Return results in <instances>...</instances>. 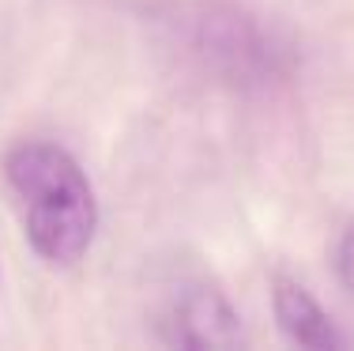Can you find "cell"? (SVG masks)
<instances>
[{"label":"cell","mask_w":354,"mask_h":351,"mask_svg":"<svg viewBox=\"0 0 354 351\" xmlns=\"http://www.w3.org/2000/svg\"><path fill=\"white\" fill-rule=\"evenodd\" d=\"M158 23L192 69L234 95H272L298 72V46L234 0H174Z\"/></svg>","instance_id":"cell-1"},{"label":"cell","mask_w":354,"mask_h":351,"mask_svg":"<svg viewBox=\"0 0 354 351\" xmlns=\"http://www.w3.org/2000/svg\"><path fill=\"white\" fill-rule=\"evenodd\" d=\"M272 314L275 325L294 348L309 351H339L347 348V336L335 329L328 310L290 276H275L272 280Z\"/></svg>","instance_id":"cell-4"},{"label":"cell","mask_w":354,"mask_h":351,"mask_svg":"<svg viewBox=\"0 0 354 351\" xmlns=\"http://www.w3.org/2000/svg\"><path fill=\"white\" fill-rule=\"evenodd\" d=\"M158 340L170 348H238L245 344L241 336V317L230 306V298L218 287L204 280H185L166 295L158 310Z\"/></svg>","instance_id":"cell-3"},{"label":"cell","mask_w":354,"mask_h":351,"mask_svg":"<svg viewBox=\"0 0 354 351\" xmlns=\"http://www.w3.org/2000/svg\"><path fill=\"white\" fill-rule=\"evenodd\" d=\"M4 178L30 249L53 269L80 264L98 231V200L75 155L53 140H19L4 155Z\"/></svg>","instance_id":"cell-2"},{"label":"cell","mask_w":354,"mask_h":351,"mask_svg":"<svg viewBox=\"0 0 354 351\" xmlns=\"http://www.w3.org/2000/svg\"><path fill=\"white\" fill-rule=\"evenodd\" d=\"M335 272H339V283L354 295V227L343 231L339 249H335Z\"/></svg>","instance_id":"cell-5"}]
</instances>
